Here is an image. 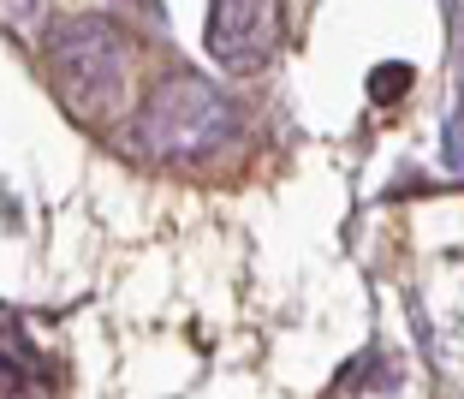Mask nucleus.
Segmentation results:
<instances>
[{"mask_svg": "<svg viewBox=\"0 0 464 399\" xmlns=\"http://www.w3.org/2000/svg\"><path fill=\"white\" fill-rule=\"evenodd\" d=\"M280 42V6L274 0H208V54L215 66L256 78Z\"/></svg>", "mask_w": 464, "mask_h": 399, "instance_id": "obj_3", "label": "nucleus"}, {"mask_svg": "<svg viewBox=\"0 0 464 399\" xmlns=\"http://www.w3.org/2000/svg\"><path fill=\"white\" fill-rule=\"evenodd\" d=\"M232 125H238V113H232V102L220 96L215 83L203 78V72H161V78L150 83V96L137 102L131 113V150L150 155V161H208L215 150H227Z\"/></svg>", "mask_w": 464, "mask_h": 399, "instance_id": "obj_1", "label": "nucleus"}, {"mask_svg": "<svg viewBox=\"0 0 464 399\" xmlns=\"http://www.w3.org/2000/svg\"><path fill=\"white\" fill-rule=\"evenodd\" d=\"M131 36H125L113 18H60L48 30V72H54V90L78 120L108 125L125 108V90H131Z\"/></svg>", "mask_w": 464, "mask_h": 399, "instance_id": "obj_2", "label": "nucleus"}]
</instances>
